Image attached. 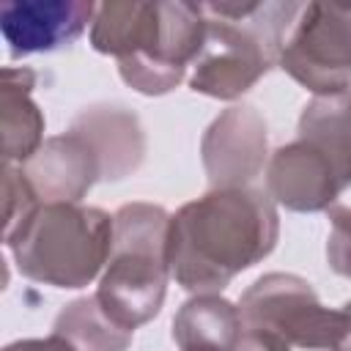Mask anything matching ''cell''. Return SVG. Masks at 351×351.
Wrapping results in <instances>:
<instances>
[{
    "label": "cell",
    "mask_w": 351,
    "mask_h": 351,
    "mask_svg": "<svg viewBox=\"0 0 351 351\" xmlns=\"http://www.w3.org/2000/svg\"><path fill=\"white\" fill-rule=\"evenodd\" d=\"M280 217L255 186L211 189L170 217V277L192 293H219L277 244Z\"/></svg>",
    "instance_id": "1"
},
{
    "label": "cell",
    "mask_w": 351,
    "mask_h": 351,
    "mask_svg": "<svg viewBox=\"0 0 351 351\" xmlns=\"http://www.w3.org/2000/svg\"><path fill=\"white\" fill-rule=\"evenodd\" d=\"M206 41L192 63L189 88L211 99H239L271 66H280L285 33L304 5L291 0L200 3Z\"/></svg>",
    "instance_id": "2"
},
{
    "label": "cell",
    "mask_w": 351,
    "mask_h": 351,
    "mask_svg": "<svg viewBox=\"0 0 351 351\" xmlns=\"http://www.w3.org/2000/svg\"><path fill=\"white\" fill-rule=\"evenodd\" d=\"M3 241L27 280L52 288H85L110 261L112 217L80 203H41Z\"/></svg>",
    "instance_id": "3"
},
{
    "label": "cell",
    "mask_w": 351,
    "mask_h": 351,
    "mask_svg": "<svg viewBox=\"0 0 351 351\" xmlns=\"http://www.w3.org/2000/svg\"><path fill=\"white\" fill-rule=\"evenodd\" d=\"M170 214L154 203H126L112 214V252L101 271L96 299L123 329L151 321L170 277Z\"/></svg>",
    "instance_id": "4"
},
{
    "label": "cell",
    "mask_w": 351,
    "mask_h": 351,
    "mask_svg": "<svg viewBox=\"0 0 351 351\" xmlns=\"http://www.w3.org/2000/svg\"><path fill=\"white\" fill-rule=\"evenodd\" d=\"M244 329H261L299 348H335L346 313L318 302L313 285L299 274L271 271L258 277L239 299Z\"/></svg>",
    "instance_id": "5"
},
{
    "label": "cell",
    "mask_w": 351,
    "mask_h": 351,
    "mask_svg": "<svg viewBox=\"0 0 351 351\" xmlns=\"http://www.w3.org/2000/svg\"><path fill=\"white\" fill-rule=\"evenodd\" d=\"M280 69L315 96L351 85V5L307 3L285 38Z\"/></svg>",
    "instance_id": "6"
},
{
    "label": "cell",
    "mask_w": 351,
    "mask_h": 351,
    "mask_svg": "<svg viewBox=\"0 0 351 351\" xmlns=\"http://www.w3.org/2000/svg\"><path fill=\"white\" fill-rule=\"evenodd\" d=\"M351 189V156L310 140L277 148L266 165V192L291 211H329Z\"/></svg>",
    "instance_id": "7"
},
{
    "label": "cell",
    "mask_w": 351,
    "mask_h": 351,
    "mask_svg": "<svg viewBox=\"0 0 351 351\" xmlns=\"http://www.w3.org/2000/svg\"><path fill=\"white\" fill-rule=\"evenodd\" d=\"M269 156L266 121L252 104L222 110L200 140V159L211 189L250 186Z\"/></svg>",
    "instance_id": "8"
},
{
    "label": "cell",
    "mask_w": 351,
    "mask_h": 351,
    "mask_svg": "<svg viewBox=\"0 0 351 351\" xmlns=\"http://www.w3.org/2000/svg\"><path fill=\"white\" fill-rule=\"evenodd\" d=\"M93 16L90 0H11L0 5V30L11 55L19 58L71 44Z\"/></svg>",
    "instance_id": "9"
},
{
    "label": "cell",
    "mask_w": 351,
    "mask_h": 351,
    "mask_svg": "<svg viewBox=\"0 0 351 351\" xmlns=\"http://www.w3.org/2000/svg\"><path fill=\"white\" fill-rule=\"evenodd\" d=\"M19 167L41 203H80L90 186L101 181L93 151L71 129L47 137L44 145Z\"/></svg>",
    "instance_id": "10"
},
{
    "label": "cell",
    "mask_w": 351,
    "mask_h": 351,
    "mask_svg": "<svg viewBox=\"0 0 351 351\" xmlns=\"http://www.w3.org/2000/svg\"><path fill=\"white\" fill-rule=\"evenodd\" d=\"M80 134L99 162L101 181L132 176L145 159V134L134 112L118 104L85 107L69 126Z\"/></svg>",
    "instance_id": "11"
},
{
    "label": "cell",
    "mask_w": 351,
    "mask_h": 351,
    "mask_svg": "<svg viewBox=\"0 0 351 351\" xmlns=\"http://www.w3.org/2000/svg\"><path fill=\"white\" fill-rule=\"evenodd\" d=\"M36 74L30 69H3L0 82V129L3 165H25L44 145V115L30 99Z\"/></svg>",
    "instance_id": "12"
},
{
    "label": "cell",
    "mask_w": 351,
    "mask_h": 351,
    "mask_svg": "<svg viewBox=\"0 0 351 351\" xmlns=\"http://www.w3.org/2000/svg\"><path fill=\"white\" fill-rule=\"evenodd\" d=\"M241 329L239 307L219 293H195L173 318V340L181 351H233Z\"/></svg>",
    "instance_id": "13"
},
{
    "label": "cell",
    "mask_w": 351,
    "mask_h": 351,
    "mask_svg": "<svg viewBox=\"0 0 351 351\" xmlns=\"http://www.w3.org/2000/svg\"><path fill=\"white\" fill-rule=\"evenodd\" d=\"M52 332L60 335L63 340H69L74 346V351H126L132 343V335H134V332L118 326L104 313L96 293L66 304L58 313Z\"/></svg>",
    "instance_id": "14"
},
{
    "label": "cell",
    "mask_w": 351,
    "mask_h": 351,
    "mask_svg": "<svg viewBox=\"0 0 351 351\" xmlns=\"http://www.w3.org/2000/svg\"><path fill=\"white\" fill-rule=\"evenodd\" d=\"M3 189H5V200H3V236L11 233L19 222H25L38 206L41 200L36 197L33 186L27 184L22 167L16 165H3Z\"/></svg>",
    "instance_id": "15"
},
{
    "label": "cell",
    "mask_w": 351,
    "mask_h": 351,
    "mask_svg": "<svg viewBox=\"0 0 351 351\" xmlns=\"http://www.w3.org/2000/svg\"><path fill=\"white\" fill-rule=\"evenodd\" d=\"M332 230L326 239V261L329 266L351 280V200L335 203L329 208Z\"/></svg>",
    "instance_id": "16"
},
{
    "label": "cell",
    "mask_w": 351,
    "mask_h": 351,
    "mask_svg": "<svg viewBox=\"0 0 351 351\" xmlns=\"http://www.w3.org/2000/svg\"><path fill=\"white\" fill-rule=\"evenodd\" d=\"M233 351H291V346L271 335V332H261V329H241V337L236 343Z\"/></svg>",
    "instance_id": "17"
},
{
    "label": "cell",
    "mask_w": 351,
    "mask_h": 351,
    "mask_svg": "<svg viewBox=\"0 0 351 351\" xmlns=\"http://www.w3.org/2000/svg\"><path fill=\"white\" fill-rule=\"evenodd\" d=\"M3 351H74V346L69 340H63L60 335H49V337H30V340H16L8 343Z\"/></svg>",
    "instance_id": "18"
},
{
    "label": "cell",
    "mask_w": 351,
    "mask_h": 351,
    "mask_svg": "<svg viewBox=\"0 0 351 351\" xmlns=\"http://www.w3.org/2000/svg\"><path fill=\"white\" fill-rule=\"evenodd\" d=\"M343 313H346V326H343V335L332 351H351V302L343 304Z\"/></svg>",
    "instance_id": "19"
},
{
    "label": "cell",
    "mask_w": 351,
    "mask_h": 351,
    "mask_svg": "<svg viewBox=\"0 0 351 351\" xmlns=\"http://www.w3.org/2000/svg\"><path fill=\"white\" fill-rule=\"evenodd\" d=\"M192 351H208V348H192Z\"/></svg>",
    "instance_id": "20"
}]
</instances>
